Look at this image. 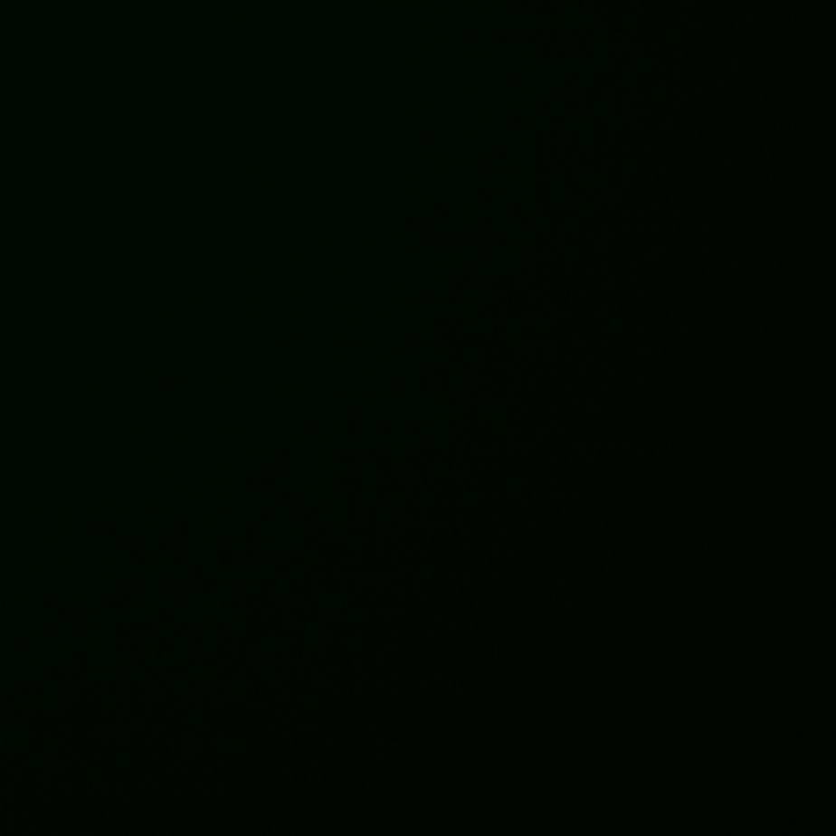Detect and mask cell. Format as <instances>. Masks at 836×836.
Returning a JSON list of instances; mask_svg holds the SVG:
<instances>
[]
</instances>
